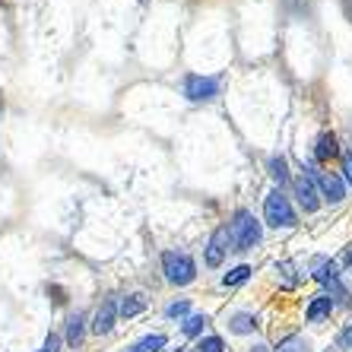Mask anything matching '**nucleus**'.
I'll return each instance as SVG.
<instances>
[{"label":"nucleus","mask_w":352,"mask_h":352,"mask_svg":"<svg viewBox=\"0 0 352 352\" xmlns=\"http://www.w3.org/2000/svg\"><path fill=\"white\" fill-rule=\"evenodd\" d=\"M314 172V184L320 188V197L327 200V204H340L346 197V188H343V178L333 172H320V168H311Z\"/></svg>","instance_id":"obj_5"},{"label":"nucleus","mask_w":352,"mask_h":352,"mask_svg":"<svg viewBox=\"0 0 352 352\" xmlns=\"http://www.w3.org/2000/svg\"><path fill=\"white\" fill-rule=\"evenodd\" d=\"M343 261H346V267H352V245L346 248V257H343Z\"/></svg>","instance_id":"obj_24"},{"label":"nucleus","mask_w":352,"mask_h":352,"mask_svg":"<svg viewBox=\"0 0 352 352\" xmlns=\"http://www.w3.org/2000/svg\"><path fill=\"white\" fill-rule=\"evenodd\" d=\"M292 190H295V197H298V206H302L305 213H318L320 197H318V184H314V178H308V175L295 178Z\"/></svg>","instance_id":"obj_6"},{"label":"nucleus","mask_w":352,"mask_h":352,"mask_svg":"<svg viewBox=\"0 0 352 352\" xmlns=\"http://www.w3.org/2000/svg\"><path fill=\"white\" fill-rule=\"evenodd\" d=\"M206 324H210V318H206V314H188V318H184V324H181V330H184V336H200L206 330Z\"/></svg>","instance_id":"obj_18"},{"label":"nucleus","mask_w":352,"mask_h":352,"mask_svg":"<svg viewBox=\"0 0 352 352\" xmlns=\"http://www.w3.org/2000/svg\"><path fill=\"white\" fill-rule=\"evenodd\" d=\"M336 346H340V349H346V352H352V327H346L343 333L336 336Z\"/></svg>","instance_id":"obj_21"},{"label":"nucleus","mask_w":352,"mask_h":352,"mask_svg":"<svg viewBox=\"0 0 352 352\" xmlns=\"http://www.w3.org/2000/svg\"><path fill=\"white\" fill-rule=\"evenodd\" d=\"M267 168H270V178L279 184V190H283V184H289V168H286V159L283 156H270V162H267Z\"/></svg>","instance_id":"obj_17"},{"label":"nucleus","mask_w":352,"mask_h":352,"mask_svg":"<svg viewBox=\"0 0 352 352\" xmlns=\"http://www.w3.org/2000/svg\"><path fill=\"white\" fill-rule=\"evenodd\" d=\"M229 229V241H232V251H254L257 245H261L263 238V229L261 222L254 219V213L251 210H235V216H232V222L226 226Z\"/></svg>","instance_id":"obj_1"},{"label":"nucleus","mask_w":352,"mask_h":352,"mask_svg":"<svg viewBox=\"0 0 352 352\" xmlns=\"http://www.w3.org/2000/svg\"><path fill=\"white\" fill-rule=\"evenodd\" d=\"M263 222L273 226V229H295L298 226V216H295L289 197L279 188H273L270 194L263 197Z\"/></svg>","instance_id":"obj_2"},{"label":"nucleus","mask_w":352,"mask_h":352,"mask_svg":"<svg viewBox=\"0 0 352 352\" xmlns=\"http://www.w3.org/2000/svg\"><path fill=\"white\" fill-rule=\"evenodd\" d=\"M251 273H254V270H251L248 263H238V267H232V270L222 276V286H226V289L241 286V283H248V279H251Z\"/></svg>","instance_id":"obj_15"},{"label":"nucleus","mask_w":352,"mask_h":352,"mask_svg":"<svg viewBox=\"0 0 352 352\" xmlns=\"http://www.w3.org/2000/svg\"><path fill=\"white\" fill-rule=\"evenodd\" d=\"M343 178L352 184V149L349 153H343Z\"/></svg>","instance_id":"obj_23"},{"label":"nucleus","mask_w":352,"mask_h":352,"mask_svg":"<svg viewBox=\"0 0 352 352\" xmlns=\"http://www.w3.org/2000/svg\"><path fill=\"white\" fill-rule=\"evenodd\" d=\"M181 352H190V349H181Z\"/></svg>","instance_id":"obj_26"},{"label":"nucleus","mask_w":352,"mask_h":352,"mask_svg":"<svg viewBox=\"0 0 352 352\" xmlns=\"http://www.w3.org/2000/svg\"><path fill=\"white\" fill-rule=\"evenodd\" d=\"M226 254H229V229L226 226H219V229L210 235V245H206V254H204V261H206V267H222V261H226Z\"/></svg>","instance_id":"obj_7"},{"label":"nucleus","mask_w":352,"mask_h":352,"mask_svg":"<svg viewBox=\"0 0 352 352\" xmlns=\"http://www.w3.org/2000/svg\"><path fill=\"white\" fill-rule=\"evenodd\" d=\"M197 352H226V343H222V336H206V340H200Z\"/></svg>","instance_id":"obj_20"},{"label":"nucleus","mask_w":352,"mask_h":352,"mask_svg":"<svg viewBox=\"0 0 352 352\" xmlns=\"http://www.w3.org/2000/svg\"><path fill=\"white\" fill-rule=\"evenodd\" d=\"M38 352H60V336L58 333H48V340H45V346H41Z\"/></svg>","instance_id":"obj_22"},{"label":"nucleus","mask_w":352,"mask_h":352,"mask_svg":"<svg viewBox=\"0 0 352 352\" xmlns=\"http://www.w3.org/2000/svg\"><path fill=\"white\" fill-rule=\"evenodd\" d=\"M82 336H86V314L76 311L67 318V346H70V349H80Z\"/></svg>","instance_id":"obj_10"},{"label":"nucleus","mask_w":352,"mask_h":352,"mask_svg":"<svg viewBox=\"0 0 352 352\" xmlns=\"http://www.w3.org/2000/svg\"><path fill=\"white\" fill-rule=\"evenodd\" d=\"M115 320H118V298H105L102 308L96 311V320H92V333L108 336L111 330H115Z\"/></svg>","instance_id":"obj_8"},{"label":"nucleus","mask_w":352,"mask_h":352,"mask_svg":"<svg viewBox=\"0 0 352 352\" xmlns=\"http://www.w3.org/2000/svg\"><path fill=\"white\" fill-rule=\"evenodd\" d=\"M333 308H336V302L330 298V295H314L311 305L305 308V320H308V324H318V320L330 318V314H333Z\"/></svg>","instance_id":"obj_9"},{"label":"nucleus","mask_w":352,"mask_h":352,"mask_svg":"<svg viewBox=\"0 0 352 352\" xmlns=\"http://www.w3.org/2000/svg\"><path fill=\"white\" fill-rule=\"evenodd\" d=\"M248 352H270V349H267V346H261V343H257V346H251V349H248Z\"/></svg>","instance_id":"obj_25"},{"label":"nucleus","mask_w":352,"mask_h":352,"mask_svg":"<svg viewBox=\"0 0 352 352\" xmlns=\"http://www.w3.org/2000/svg\"><path fill=\"white\" fill-rule=\"evenodd\" d=\"M143 311H146V298L140 292L121 298V305H118V314H121V318H137V314H143Z\"/></svg>","instance_id":"obj_13"},{"label":"nucleus","mask_w":352,"mask_h":352,"mask_svg":"<svg viewBox=\"0 0 352 352\" xmlns=\"http://www.w3.org/2000/svg\"><path fill=\"white\" fill-rule=\"evenodd\" d=\"M340 156V140L336 133H320L318 137V146H314V159L318 162H330V159Z\"/></svg>","instance_id":"obj_11"},{"label":"nucleus","mask_w":352,"mask_h":352,"mask_svg":"<svg viewBox=\"0 0 352 352\" xmlns=\"http://www.w3.org/2000/svg\"><path fill=\"white\" fill-rule=\"evenodd\" d=\"M257 327H261V324H257V318H254V314H248V311H238V314H232V318H229V330H232V333H238V336L254 333Z\"/></svg>","instance_id":"obj_12"},{"label":"nucleus","mask_w":352,"mask_h":352,"mask_svg":"<svg viewBox=\"0 0 352 352\" xmlns=\"http://www.w3.org/2000/svg\"><path fill=\"white\" fill-rule=\"evenodd\" d=\"M165 343H168V336L165 333H149V336H143V340H137L131 349H124V352H159V349H165Z\"/></svg>","instance_id":"obj_14"},{"label":"nucleus","mask_w":352,"mask_h":352,"mask_svg":"<svg viewBox=\"0 0 352 352\" xmlns=\"http://www.w3.org/2000/svg\"><path fill=\"white\" fill-rule=\"evenodd\" d=\"M162 273L172 286H190L197 279V263L188 251H162Z\"/></svg>","instance_id":"obj_3"},{"label":"nucleus","mask_w":352,"mask_h":352,"mask_svg":"<svg viewBox=\"0 0 352 352\" xmlns=\"http://www.w3.org/2000/svg\"><path fill=\"white\" fill-rule=\"evenodd\" d=\"M184 96L190 102H213L219 96V76H200V74L184 76Z\"/></svg>","instance_id":"obj_4"},{"label":"nucleus","mask_w":352,"mask_h":352,"mask_svg":"<svg viewBox=\"0 0 352 352\" xmlns=\"http://www.w3.org/2000/svg\"><path fill=\"white\" fill-rule=\"evenodd\" d=\"M188 311H190V298H175L172 305H165V318H172V320L188 318Z\"/></svg>","instance_id":"obj_19"},{"label":"nucleus","mask_w":352,"mask_h":352,"mask_svg":"<svg viewBox=\"0 0 352 352\" xmlns=\"http://www.w3.org/2000/svg\"><path fill=\"white\" fill-rule=\"evenodd\" d=\"M273 352H311V343H308L302 333H292V336H286V340H279Z\"/></svg>","instance_id":"obj_16"}]
</instances>
